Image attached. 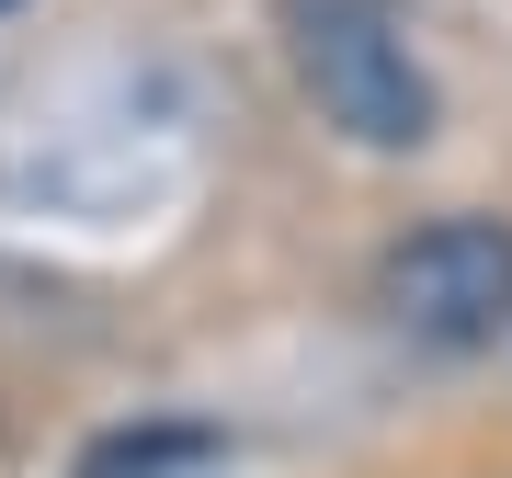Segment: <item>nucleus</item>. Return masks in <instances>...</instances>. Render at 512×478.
I'll list each match as a JSON object with an SVG mask.
<instances>
[{"instance_id":"obj_1","label":"nucleus","mask_w":512,"mask_h":478,"mask_svg":"<svg viewBox=\"0 0 512 478\" xmlns=\"http://www.w3.org/2000/svg\"><path fill=\"white\" fill-rule=\"evenodd\" d=\"M285 46H296L308 103L353 148H421L433 137V80H421L387 0H285Z\"/></svg>"},{"instance_id":"obj_2","label":"nucleus","mask_w":512,"mask_h":478,"mask_svg":"<svg viewBox=\"0 0 512 478\" xmlns=\"http://www.w3.org/2000/svg\"><path fill=\"white\" fill-rule=\"evenodd\" d=\"M376 308L421 342H490L512 319V228L501 217H433L376 262Z\"/></svg>"},{"instance_id":"obj_3","label":"nucleus","mask_w":512,"mask_h":478,"mask_svg":"<svg viewBox=\"0 0 512 478\" xmlns=\"http://www.w3.org/2000/svg\"><path fill=\"white\" fill-rule=\"evenodd\" d=\"M194 456H217L205 422H148V433H103L80 456V478H160V467H194Z\"/></svg>"},{"instance_id":"obj_4","label":"nucleus","mask_w":512,"mask_h":478,"mask_svg":"<svg viewBox=\"0 0 512 478\" xmlns=\"http://www.w3.org/2000/svg\"><path fill=\"white\" fill-rule=\"evenodd\" d=\"M160 478H217V456H194V467H160Z\"/></svg>"}]
</instances>
